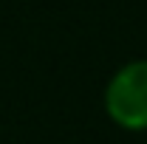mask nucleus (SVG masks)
Segmentation results:
<instances>
[{
    "mask_svg": "<svg viewBox=\"0 0 147 144\" xmlns=\"http://www.w3.org/2000/svg\"><path fill=\"white\" fill-rule=\"evenodd\" d=\"M105 110L110 122L125 130H147V59H133L110 76Z\"/></svg>",
    "mask_w": 147,
    "mask_h": 144,
    "instance_id": "f257e3e1",
    "label": "nucleus"
}]
</instances>
